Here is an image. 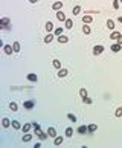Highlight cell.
<instances>
[{
	"label": "cell",
	"instance_id": "cell-5",
	"mask_svg": "<svg viewBox=\"0 0 122 148\" xmlns=\"http://www.w3.org/2000/svg\"><path fill=\"white\" fill-rule=\"evenodd\" d=\"M12 52H14V47L9 46V44H6V46H5V53H6V55H11Z\"/></svg>",
	"mask_w": 122,
	"mask_h": 148
},
{
	"label": "cell",
	"instance_id": "cell-2",
	"mask_svg": "<svg viewBox=\"0 0 122 148\" xmlns=\"http://www.w3.org/2000/svg\"><path fill=\"white\" fill-rule=\"evenodd\" d=\"M76 131H78L79 134H85V133L89 131V127H85V125H79V127H78V130H76Z\"/></svg>",
	"mask_w": 122,
	"mask_h": 148
},
{
	"label": "cell",
	"instance_id": "cell-9",
	"mask_svg": "<svg viewBox=\"0 0 122 148\" xmlns=\"http://www.w3.org/2000/svg\"><path fill=\"white\" fill-rule=\"evenodd\" d=\"M57 18H58L60 21H66V20H67V18H66V15H64L61 11H58V12H57Z\"/></svg>",
	"mask_w": 122,
	"mask_h": 148
},
{
	"label": "cell",
	"instance_id": "cell-12",
	"mask_svg": "<svg viewBox=\"0 0 122 148\" xmlns=\"http://www.w3.org/2000/svg\"><path fill=\"white\" fill-rule=\"evenodd\" d=\"M0 23L3 25V26H2L3 29H6V28H8L6 25H9V18H6V17H5V18H2V20H0Z\"/></svg>",
	"mask_w": 122,
	"mask_h": 148
},
{
	"label": "cell",
	"instance_id": "cell-37",
	"mask_svg": "<svg viewBox=\"0 0 122 148\" xmlns=\"http://www.w3.org/2000/svg\"><path fill=\"white\" fill-rule=\"evenodd\" d=\"M119 5H121L119 0H114V2H113V8H114V9H119Z\"/></svg>",
	"mask_w": 122,
	"mask_h": 148
},
{
	"label": "cell",
	"instance_id": "cell-42",
	"mask_svg": "<svg viewBox=\"0 0 122 148\" xmlns=\"http://www.w3.org/2000/svg\"><path fill=\"white\" fill-rule=\"evenodd\" d=\"M119 2H121V3H122V0H119Z\"/></svg>",
	"mask_w": 122,
	"mask_h": 148
},
{
	"label": "cell",
	"instance_id": "cell-15",
	"mask_svg": "<svg viewBox=\"0 0 122 148\" xmlns=\"http://www.w3.org/2000/svg\"><path fill=\"white\" fill-rule=\"evenodd\" d=\"M119 37H121V34H119V32H116V31L110 34V38H111V40H118Z\"/></svg>",
	"mask_w": 122,
	"mask_h": 148
},
{
	"label": "cell",
	"instance_id": "cell-34",
	"mask_svg": "<svg viewBox=\"0 0 122 148\" xmlns=\"http://www.w3.org/2000/svg\"><path fill=\"white\" fill-rule=\"evenodd\" d=\"M52 40H53V35H50V34H49L46 38H44V43H50Z\"/></svg>",
	"mask_w": 122,
	"mask_h": 148
},
{
	"label": "cell",
	"instance_id": "cell-10",
	"mask_svg": "<svg viewBox=\"0 0 122 148\" xmlns=\"http://www.w3.org/2000/svg\"><path fill=\"white\" fill-rule=\"evenodd\" d=\"M23 107L24 108H34V101H24V104H23Z\"/></svg>",
	"mask_w": 122,
	"mask_h": 148
},
{
	"label": "cell",
	"instance_id": "cell-41",
	"mask_svg": "<svg viewBox=\"0 0 122 148\" xmlns=\"http://www.w3.org/2000/svg\"><path fill=\"white\" fill-rule=\"evenodd\" d=\"M29 2H31V3H37L38 0H29Z\"/></svg>",
	"mask_w": 122,
	"mask_h": 148
},
{
	"label": "cell",
	"instance_id": "cell-19",
	"mask_svg": "<svg viewBox=\"0 0 122 148\" xmlns=\"http://www.w3.org/2000/svg\"><path fill=\"white\" fill-rule=\"evenodd\" d=\"M31 127H32V125H31V124H24V125H23V127H21V130H23V133H28V131H29V130H31Z\"/></svg>",
	"mask_w": 122,
	"mask_h": 148
},
{
	"label": "cell",
	"instance_id": "cell-38",
	"mask_svg": "<svg viewBox=\"0 0 122 148\" xmlns=\"http://www.w3.org/2000/svg\"><path fill=\"white\" fill-rule=\"evenodd\" d=\"M84 102H85V104H92V99H90V98H87V96H85V98H84Z\"/></svg>",
	"mask_w": 122,
	"mask_h": 148
},
{
	"label": "cell",
	"instance_id": "cell-11",
	"mask_svg": "<svg viewBox=\"0 0 122 148\" xmlns=\"http://www.w3.org/2000/svg\"><path fill=\"white\" fill-rule=\"evenodd\" d=\"M121 49H122V46H121V44H118V43H116V44H113V46H111V50H113L114 53H118V52H119Z\"/></svg>",
	"mask_w": 122,
	"mask_h": 148
},
{
	"label": "cell",
	"instance_id": "cell-1",
	"mask_svg": "<svg viewBox=\"0 0 122 148\" xmlns=\"http://www.w3.org/2000/svg\"><path fill=\"white\" fill-rule=\"evenodd\" d=\"M102 52H104V46H101V44L93 47V53H95V55H101Z\"/></svg>",
	"mask_w": 122,
	"mask_h": 148
},
{
	"label": "cell",
	"instance_id": "cell-20",
	"mask_svg": "<svg viewBox=\"0 0 122 148\" xmlns=\"http://www.w3.org/2000/svg\"><path fill=\"white\" fill-rule=\"evenodd\" d=\"M37 136H38V137H40V139H41V140H46V139H47V136H49V134H47V133H41V131H40V133H38V134H37Z\"/></svg>",
	"mask_w": 122,
	"mask_h": 148
},
{
	"label": "cell",
	"instance_id": "cell-24",
	"mask_svg": "<svg viewBox=\"0 0 122 148\" xmlns=\"http://www.w3.org/2000/svg\"><path fill=\"white\" fill-rule=\"evenodd\" d=\"M12 127H14L15 130H20L21 125H20V122H18V121H12Z\"/></svg>",
	"mask_w": 122,
	"mask_h": 148
},
{
	"label": "cell",
	"instance_id": "cell-35",
	"mask_svg": "<svg viewBox=\"0 0 122 148\" xmlns=\"http://www.w3.org/2000/svg\"><path fill=\"white\" fill-rule=\"evenodd\" d=\"M82 32H84L85 35L90 34V26H82Z\"/></svg>",
	"mask_w": 122,
	"mask_h": 148
},
{
	"label": "cell",
	"instance_id": "cell-16",
	"mask_svg": "<svg viewBox=\"0 0 122 148\" xmlns=\"http://www.w3.org/2000/svg\"><path fill=\"white\" fill-rule=\"evenodd\" d=\"M58 41H60V43H67V41H69V37H66V35H60Z\"/></svg>",
	"mask_w": 122,
	"mask_h": 148
},
{
	"label": "cell",
	"instance_id": "cell-7",
	"mask_svg": "<svg viewBox=\"0 0 122 148\" xmlns=\"http://www.w3.org/2000/svg\"><path fill=\"white\" fill-rule=\"evenodd\" d=\"M67 69H58V76L60 78H64V76H67Z\"/></svg>",
	"mask_w": 122,
	"mask_h": 148
},
{
	"label": "cell",
	"instance_id": "cell-13",
	"mask_svg": "<svg viewBox=\"0 0 122 148\" xmlns=\"http://www.w3.org/2000/svg\"><path fill=\"white\" fill-rule=\"evenodd\" d=\"M63 137H61V136H57L55 137V139H53V144H55V145H61V144H63Z\"/></svg>",
	"mask_w": 122,
	"mask_h": 148
},
{
	"label": "cell",
	"instance_id": "cell-8",
	"mask_svg": "<svg viewBox=\"0 0 122 148\" xmlns=\"http://www.w3.org/2000/svg\"><path fill=\"white\" fill-rule=\"evenodd\" d=\"M28 79H29V81H32V82H37V81H38V76L35 75V73H29V75H28Z\"/></svg>",
	"mask_w": 122,
	"mask_h": 148
},
{
	"label": "cell",
	"instance_id": "cell-14",
	"mask_svg": "<svg viewBox=\"0 0 122 148\" xmlns=\"http://www.w3.org/2000/svg\"><path fill=\"white\" fill-rule=\"evenodd\" d=\"M32 127H34L35 128V133H40V131H41V127H40V124H37V122H32Z\"/></svg>",
	"mask_w": 122,
	"mask_h": 148
},
{
	"label": "cell",
	"instance_id": "cell-3",
	"mask_svg": "<svg viewBox=\"0 0 122 148\" xmlns=\"http://www.w3.org/2000/svg\"><path fill=\"white\" fill-rule=\"evenodd\" d=\"M47 134H49V137H57V130L53 127H49V130H47Z\"/></svg>",
	"mask_w": 122,
	"mask_h": 148
},
{
	"label": "cell",
	"instance_id": "cell-25",
	"mask_svg": "<svg viewBox=\"0 0 122 148\" xmlns=\"http://www.w3.org/2000/svg\"><path fill=\"white\" fill-rule=\"evenodd\" d=\"M9 124H11V122H9V119L8 118H3V121H2V125H3V127H9Z\"/></svg>",
	"mask_w": 122,
	"mask_h": 148
},
{
	"label": "cell",
	"instance_id": "cell-40",
	"mask_svg": "<svg viewBox=\"0 0 122 148\" xmlns=\"http://www.w3.org/2000/svg\"><path fill=\"white\" fill-rule=\"evenodd\" d=\"M118 21H119V23H122V15H121L119 18H118Z\"/></svg>",
	"mask_w": 122,
	"mask_h": 148
},
{
	"label": "cell",
	"instance_id": "cell-27",
	"mask_svg": "<svg viewBox=\"0 0 122 148\" xmlns=\"http://www.w3.org/2000/svg\"><path fill=\"white\" fill-rule=\"evenodd\" d=\"M12 47H14V52H20V43H18V41H15Z\"/></svg>",
	"mask_w": 122,
	"mask_h": 148
},
{
	"label": "cell",
	"instance_id": "cell-31",
	"mask_svg": "<svg viewBox=\"0 0 122 148\" xmlns=\"http://www.w3.org/2000/svg\"><path fill=\"white\" fill-rule=\"evenodd\" d=\"M72 134H73V128L72 127H69V128H66V136H72Z\"/></svg>",
	"mask_w": 122,
	"mask_h": 148
},
{
	"label": "cell",
	"instance_id": "cell-18",
	"mask_svg": "<svg viewBox=\"0 0 122 148\" xmlns=\"http://www.w3.org/2000/svg\"><path fill=\"white\" fill-rule=\"evenodd\" d=\"M21 139H23V142H29V140L32 139V134H29V133H26L24 134L23 137H21Z\"/></svg>",
	"mask_w": 122,
	"mask_h": 148
},
{
	"label": "cell",
	"instance_id": "cell-17",
	"mask_svg": "<svg viewBox=\"0 0 122 148\" xmlns=\"http://www.w3.org/2000/svg\"><path fill=\"white\" fill-rule=\"evenodd\" d=\"M52 64H53V67H55V69H61V61L60 60H53Z\"/></svg>",
	"mask_w": 122,
	"mask_h": 148
},
{
	"label": "cell",
	"instance_id": "cell-39",
	"mask_svg": "<svg viewBox=\"0 0 122 148\" xmlns=\"http://www.w3.org/2000/svg\"><path fill=\"white\" fill-rule=\"evenodd\" d=\"M118 44H121V46H122V34H121V37L118 38Z\"/></svg>",
	"mask_w": 122,
	"mask_h": 148
},
{
	"label": "cell",
	"instance_id": "cell-22",
	"mask_svg": "<svg viewBox=\"0 0 122 148\" xmlns=\"http://www.w3.org/2000/svg\"><path fill=\"white\" fill-rule=\"evenodd\" d=\"M96 128H98V125H96V124H90V125H89V133L96 131Z\"/></svg>",
	"mask_w": 122,
	"mask_h": 148
},
{
	"label": "cell",
	"instance_id": "cell-28",
	"mask_svg": "<svg viewBox=\"0 0 122 148\" xmlns=\"http://www.w3.org/2000/svg\"><path fill=\"white\" fill-rule=\"evenodd\" d=\"M79 95H81V98L84 99L85 96H87V90H85V89H79Z\"/></svg>",
	"mask_w": 122,
	"mask_h": 148
},
{
	"label": "cell",
	"instance_id": "cell-36",
	"mask_svg": "<svg viewBox=\"0 0 122 148\" xmlns=\"http://www.w3.org/2000/svg\"><path fill=\"white\" fill-rule=\"evenodd\" d=\"M67 118H69V119H70V121H72V122H76V116H75V115L69 113V115H67Z\"/></svg>",
	"mask_w": 122,
	"mask_h": 148
},
{
	"label": "cell",
	"instance_id": "cell-32",
	"mask_svg": "<svg viewBox=\"0 0 122 148\" xmlns=\"http://www.w3.org/2000/svg\"><path fill=\"white\" fill-rule=\"evenodd\" d=\"M114 116H116V118H121L122 116V107H119L116 111H114Z\"/></svg>",
	"mask_w": 122,
	"mask_h": 148
},
{
	"label": "cell",
	"instance_id": "cell-21",
	"mask_svg": "<svg viewBox=\"0 0 122 148\" xmlns=\"http://www.w3.org/2000/svg\"><path fill=\"white\" fill-rule=\"evenodd\" d=\"M107 28L108 29H114V28H116L114 26V21L113 20H107Z\"/></svg>",
	"mask_w": 122,
	"mask_h": 148
},
{
	"label": "cell",
	"instance_id": "cell-23",
	"mask_svg": "<svg viewBox=\"0 0 122 148\" xmlns=\"http://www.w3.org/2000/svg\"><path fill=\"white\" fill-rule=\"evenodd\" d=\"M46 31H47V32H50V31H55V29H53V25L50 23V21H47V23H46Z\"/></svg>",
	"mask_w": 122,
	"mask_h": 148
},
{
	"label": "cell",
	"instance_id": "cell-6",
	"mask_svg": "<svg viewBox=\"0 0 122 148\" xmlns=\"http://www.w3.org/2000/svg\"><path fill=\"white\" fill-rule=\"evenodd\" d=\"M92 15H84V17H82V23L84 25H89V23H92Z\"/></svg>",
	"mask_w": 122,
	"mask_h": 148
},
{
	"label": "cell",
	"instance_id": "cell-29",
	"mask_svg": "<svg viewBox=\"0 0 122 148\" xmlns=\"http://www.w3.org/2000/svg\"><path fill=\"white\" fill-rule=\"evenodd\" d=\"M9 108H11L12 111H17V108H18V105L15 104V102H11V104H9Z\"/></svg>",
	"mask_w": 122,
	"mask_h": 148
},
{
	"label": "cell",
	"instance_id": "cell-33",
	"mask_svg": "<svg viewBox=\"0 0 122 148\" xmlns=\"http://www.w3.org/2000/svg\"><path fill=\"white\" fill-rule=\"evenodd\" d=\"M79 11H81V6H78L76 5L75 8H73V15H76V14H79Z\"/></svg>",
	"mask_w": 122,
	"mask_h": 148
},
{
	"label": "cell",
	"instance_id": "cell-30",
	"mask_svg": "<svg viewBox=\"0 0 122 148\" xmlns=\"http://www.w3.org/2000/svg\"><path fill=\"white\" fill-rule=\"evenodd\" d=\"M72 26H73V21L70 20V18H67V20H66V28H67V29H70Z\"/></svg>",
	"mask_w": 122,
	"mask_h": 148
},
{
	"label": "cell",
	"instance_id": "cell-4",
	"mask_svg": "<svg viewBox=\"0 0 122 148\" xmlns=\"http://www.w3.org/2000/svg\"><path fill=\"white\" fill-rule=\"evenodd\" d=\"M61 8H63V2H55L52 5V9H55V11H60Z\"/></svg>",
	"mask_w": 122,
	"mask_h": 148
},
{
	"label": "cell",
	"instance_id": "cell-26",
	"mask_svg": "<svg viewBox=\"0 0 122 148\" xmlns=\"http://www.w3.org/2000/svg\"><path fill=\"white\" fill-rule=\"evenodd\" d=\"M53 34H55L57 37H60V35H63V28H57V29L53 31Z\"/></svg>",
	"mask_w": 122,
	"mask_h": 148
}]
</instances>
